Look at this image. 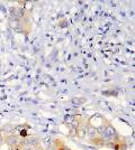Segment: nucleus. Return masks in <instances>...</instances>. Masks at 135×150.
Segmentation results:
<instances>
[{"label":"nucleus","instance_id":"8","mask_svg":"<svg viewBox=\"0 0 135 150\" xmlns=\"http://www.w3.org/2000/svg\"><path fill=\"white\" fill-rule=\"evenodd\" d=\"M70 150H71V149H70Z\"/></svg>","mask_w":135,"mask_h":150},{"label":"nucleus","instance_id":"4","mask_svg":"<svg viewBox=\"0 0 135 150\" xmlns=\"http://www.w3.org/2000/svg\"><path fill=\"white\" fill-rule=\"evenodd\" d=\"M82 122H84V120L81 119V118H77V117H73V120L71 121L70 123V127L76 131L78 128L80 127V125H82Z\"/></svg>","mask_w":135,"mask_h":150},{"label":"nucleus","instance_id":"1","mask_svg":"<svg viewBox=\"0 0 135 150\" xmlns=\"http://www.w3.org/2000/svg\"><path fill=\"white\" fill-rule=\"evenodd\" d=\"M28 16L26 10L21 7H10L9 8V19L11 20H21Z\"/></svg>","mask_w":135,"mask_h":150},{"label":"nucleus","instance_id":"7","mask_svg":"<svg viewBox=\"0 0 135 150\" xmlns=\"http://www.w3.org/2000/svg\"><path fill=\"white\" fill-rule=\"evenodd\" d=\"M33 150H44V149H43V147L41 146V144H36V146H34Z\"/></svg>","mask_w":135,"mask_h":150},{"label":"nucleus","instance_id":"5","mask_svg":"<svg viewBox=\"0 0 135 150\" xmlns=\"http://www.w3.org/2000/svg\"><path fill=\"white\" fill-rule=\"evenodd\" d=\"M84 102V99H73L72 100L73 104H82Z\"/></svg>","mask_w":135,"mask_h":150},{"label":"nucleus","instance_id":"3","mask_svg":"<svg viewBox=\"0 0 135 150\" xmlns=\"http://www.w3.org/2000/svg\"><path fill=\"white\" fill-rule=\"evenodd\" d=\"M87 136L90 138V139H94V138L98 137V132H97V128L94 127L91 123H88V128H87Z\"/></svg>","mask_w":135,"mask_h":150},{"label":"nucleus","instance_id":"2","mask_svg":"<svg viewBox=\"0 0 135 150\" xmlns=\"http://www.w3.org/2000/svg\"><path fill=\"white\" fill-rule=\"evenodd\" d=\"M88 123H89V121H87V123H84V121L82 125H80L77 130H76V136H77L79 139H84V138H86V136H87Z\"/></svg>","mask_w":135,"mask_h":150},{"label":"nucleus","instance_id":"6","mask_svg":"<svg viewBox=\"0 0 135 150\" xmlns=\"http://www.w3.org/2000/svg\"><path fill=\"white\" fill-rule=\"evenodd\" d=\"M73 117H74V115H66V117H65V123H66V125H70V123H71V121H72V120H73Z\"/></svg>","mask_w":135,"mask_h":150}]
</instances>
